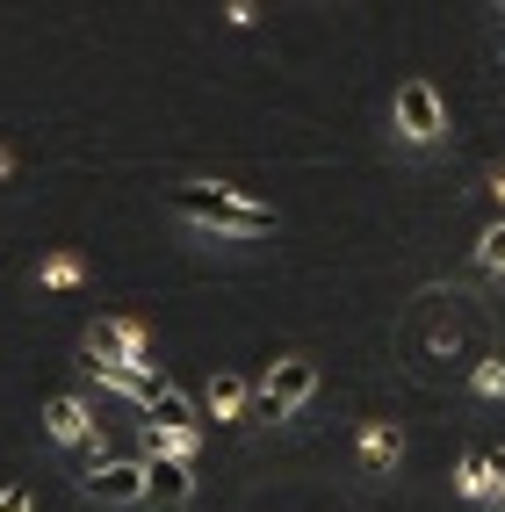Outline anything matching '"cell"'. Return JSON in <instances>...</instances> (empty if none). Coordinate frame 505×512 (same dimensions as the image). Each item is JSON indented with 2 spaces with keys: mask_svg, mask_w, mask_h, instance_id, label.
Returning <instances> with one entry per match:
<instances>
[{
  "mask_svg": "<svg viewBox=\"0 0 505 512\" xmlns=\"http://www.w3.org/2000/svg\"><path fill=\"white\" fill-rule=\"evenodd\" d=\"M174 210L210 224V231H239V238H260L275 231V210H260V202H246L239 188H174Z\"/></svg>",
  "mask_w": 505,
  "mask_h": 512,
  "instance_id": "1",
  "label": "cell"
},
{
  "mask_svg": "<svg viewBox=\"0 0 505 512\" xmlns=\"http://www.w3.org/2000/svg\"><path fill=\"white\" fill-rule=\"evenodd\" d=\"M311 390H318V368L311 361H282L275 375H267V390L253 397V419H289Z\"/></svg>",
  "mask_w": 505,
  "mask_h": 512,
  "instance_id": "2",
  "label": "cell"
},
{
  "mask_svg": "<svg viewBox=\"0 0 505 512\" xmlns=\"http://www.w3.org/2000/svg\"><path fill=\"white\" fill-rule=\"evenodd\" d=\"M397 130H404V138H441V94H433L426 80H404L397 87Z\"/></svg>",
  "mask_w": 505,
  "mask_h": 512,
  "instance_id": "3",
  "label": "cell"
},
{
  "mask_svg": "<svg viewBox=\"0 0 505 512\" xmlns=\"http://www.w3.org/2000/svg\"><path fill=\"white\" fill-rule=\"evenodd\" d=\"M87 354H94V361H123V368H138V361H145V332L130 325V318H109V325H94V332H87Z\"/></svg>",
  "mask_w": 505,
  "mask_h": 512,
  "instance_id": "4",
  "label": "cell"
},
{
  "mask_svg": "<svg viewBox=\"0 0 505 512\" xmlns=\"http://www.w3.org/2000/svg\"><path fill=\"white\" fill-rule=\"evenodd\" d=\"M87 491H94V498H109V505L145 498V462H101V469L87 476Z\"/></svg>",
  "mask_w": 505,
  "mask_h": 512,
  "instance_id": "5",
  "label": "cell"
},
{
  "mask_svg": "<svg viewBox=\"0 0 505 512\" xmlns=\"http://www.w3.org/2000/svg\"><path fill=\"white\" fill-rule=\"evenodd\" d=\"M195 491V476H188V462H174V455H145V498H188Z\"/></svg>",
  "mask_w": 505,
  "mask_h": 512,
  "instance_id": "6",
  "label": "cell"
},
{
  "mask_svg": "<svg viewBox=\"0 0 505 512\" xmlns=\"http://www.w3.org/2000/svg\"><path fill=\"white\" fill-rule=\"evenodd\" d=\"M152 426H159V433H195V404H188L174 383H166V397L152 404Z\"/></svg>",
  "mask_w": 505,
  "mask_h": 512,
  "instance_id": "7",
  "label": "cell"
},
{
  "mask_svg": "<svg viewBox=\"0 0 505 512\" xmlns=\"http://www.w3.org/2000/svg\"><path fill=\"white\" fill-rule=\"evenodd\" d=\"M51 433H58V440H87V433H94L87 404H80V397H58V404H51Z\"/></svg>",
  "mask_w": 505,
  "mask_h": 512,
  "instance_id": "8",
  "label": "cell"
},
{
  "mask_svg": "<svg viewBox=\"0 0 505 512\" xmlns=\"http://www.w3.org/2000/svg\"><path fill=\"white\" fill-rule=\"evenodd\" d=\"M239 404H246V383H239V375H217V383H210V412H239Z\"/></svg>",
  "mask_w": 505,
  "mask_h": 512,
  "instance_id": "9",
  "label": "cell"
},
{
  "mask_svg": "<svg viewBox=\"0 0 505 512\" xmlns=\"http://www.w3.org/2000/svg\"><path fill=\"white\" fill-rule=\"evenodd\" d=\"M361 455H368V462H397V433H390V426H368Z\"/></svg>",
  "mask_w": 505,
  "mask_h": 512,
  "instance_id": "10",
  "label": "cell"
},
{
  "mask_svg": "<svg viewBox=\"0 0 505 512\" xmlns=\"http://www.w3.org/2000/svg\"><path fill=\"white\" fill-rule=\"evenodd\" d=\"M462 491H469V498L498 491V484H491V462H484V455H469V462H462Z\"/></svg>",
  "mask_w": 505,
  "mask_h": 512,
  "instance_id": "11",
  "label": "cell"
},
{
  "mask_svg": "<svg viewBox=\"0 0 505 512\" xmlns=\"http://www.w3.org/2000/svg\"><path fill=\"white\" fill-rule=\"evenodd\" d=\"M477 260L491 267V275H505V224H491V231H484V246H477Z\"/></svg>",
  "mask_w": 505,
  "mask_h": 512,
  "instance_id": "12",
  "label": "cell"
},
{
  "mask_svg": "<svg viewBox=\"0 0 505 512\" xmlns=\"http://www.w3.org/2000/svg\"><path fill=\"white\" fill-rule=\"evenodd\" d=\"M44 282H51V289H65V282H80V260H73V253H58V260L44 267Z\"/></svg>",
  "mask_w": 505,
  "mask_h": 512,
  "instance_id": "13",
  "label": "cell"
},
{
  "mask_svg": "<svg viewBox=\"0 0 505 512\" xmlns=\"http://www.w3.org/2000/svg\"><path fill=\"white\" fill-rule=\"evenodd\" d=\"M477 390H484V397H505V361H484V368H477Z\"/></svg>",
  "mask_w": 505,
  "mask_h": 512,
  "instance_id": "14",
  "label": "cell"
},
{
  "mask_svg": "<svg viewBox=\"0 0 505 512\" xmlns=\"http://www.w3.org/2000/svg\"><path fill=\"white\" fill-rule=\"evenodd\" d=\"M0 512H37V505H29V491H22V484H8V491H0Z\"/></svg>",
  "mask_w": 505,
  "mask_h": 512,
  "instance_id": "15",
  "label": "cell"
},
{
  "mask_svg": "<svg viewBox=\"0 0 505 512\" xmlns=\"http://www.w3.org/2000/svg\"><path fill=\"white\" fill-rule=\"evenodd\" d=\"M498 202H505V174H498Z\"/></svg>",
  "mask_w": 505,
  "mask_h": 512,
  "instance_id": "16",
  "label": "cell"
}]
</instances>
